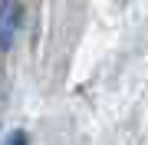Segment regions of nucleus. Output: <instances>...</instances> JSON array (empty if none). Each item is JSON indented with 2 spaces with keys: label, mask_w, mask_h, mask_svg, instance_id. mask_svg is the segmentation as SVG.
<instances>
[{
  "label": "nucleus",
  "mask_w": 148,
  "mask_h": 145,
  "mask_svg": "<svg viewBox=\"0 0 148 145\" xmlns=\"http://www.w3.org/2000/svg\"><path fill=\"white\" fill-rule=\"evenodd\" d=\"M3 145H30V135L23 132V129H16V132L7 135V142H3Z\"/></svg>",
  "instance_id": "2"
},
{
  "label": "nucleus",
  "mask_w": 148,
  "mask_h": 145,
  "mask_svg": "<svg viewBox=\"0 0 148 145\" xmlns=\"http://www.w3.org/2000/svg\"><path fill=\"white\" fill-rule=\"evenodd\" d=\"M23 23V3L20 0H0V53H10L16 33Z\"/></svg>",
  "instance_id": "1"
}]
</instances>
